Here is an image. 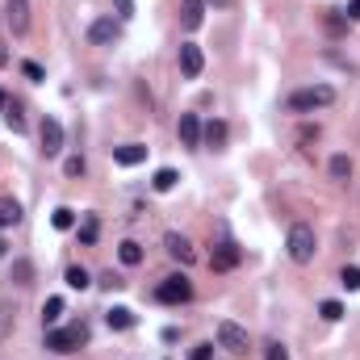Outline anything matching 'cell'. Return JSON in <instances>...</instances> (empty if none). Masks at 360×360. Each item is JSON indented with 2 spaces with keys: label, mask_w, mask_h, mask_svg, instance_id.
<instances>
[{
  "label": "cell",
  "mask_w": 360,
  "mask_h": 360,
  "mask_svg": "<svg viewBox=\"0 0 360 360\" xmlns=\"http://www.w3.org/2000/svg\"><path fill=\"white\" fill-rule=\"evenodd\" d=\"M285 252H289V260H294V264H310V260H315V252H319L315 226L294 222V226H289V239H285Z\"/></svg>",
  "instance_id": "1"
},
{
  "label": "cell",
  "mask_w": 360,
  "mask_h": 360,
  "mask_svg": "<svg viewBox=\"0 0 360 360\" xmlns=\"http://www.w3.org/2000/svg\"><path fill=\"white\" fill-rule=\"evenodd\" d=\"M331 101H336V88H331V84H310V88H298V92H289V109H294V113L327 109Z\"/></svg>",
  "instance_id": "2"
},
{
  "label": "cell",
  "mask_w": 360,
  "mask_h": 360,
  "mask_svg": "<svg viewBox=\"0 0 360 360\" xmlns=\"http://www.w3.org/2000/svg\"><path fill=\"white\" fill-rule=\"evenodd\" d=\"M155 298H159L164 306H180V302H189V298H193V281H189L185 273H172V277H164V281H159Z\"/></svg>",
  "instance_id": "3"
},
{
  "label": "cell",
  "mask_w": 360,
  "mask_h": 360,
  "mask_svg": "<svg viewBox=\"0 0 360 360\" xmlns=\"http://www.w3.org/2000/svg\"><path fill=\"white\" fill-rule=\"evenodd\" d=\"M84 340H88L84 323H80V327H63V331H46V348H50V352H59V357H63V352H75Z\"/></svg>",
  "instance_id": "4"
},
{
  "label": "cell",
  "mask_w": 360,
  "mask_h": 360,
  "mask_svg": "<svg viewBox=\"0 0 360 360\" xmlns=\"http://www.w3.org/2000/svg\"><path fill=\"white\" fill-rule=\"evenodd\" d=\"M218 344H222L226 352L243 357V352H247V331H243L239 323H231V319H226V323H218Z\"/></svg>",
  "instance_id": "5"
},
{
  "label": "cell",
  "mask_w": 360,
  "mask_h": 360,
  "mask_svg": "<svg viewBox=\"0 0 360 360\" xmlns=\"http://www.w3.org/2000/svg\"><path fill=\"white\" fill-rule=\"evenodd\" d=\"M117 34H122V25H117L113 17H96V21L88 25V42H92V46H109V42H117Z\"/></svg>",
  "instance_id": "6"
},
{
  "label": "cell",
  "mask_w": 360,
  "mask_h": 360,
  "mask_svg": "<svg viewBox=\"0 0 360 360\" xmlns=\"http://www.w3.org/2000/svg\"><path fill=\"white\" fill-rule=\"evenodd\" d=\"M201 67H206L201 46H197V42H180V71H185V80H197Z\"/></svg>",
  "instance_id": "7"
},
{
  "label": "cell",
  "mask_w": 360,
  "mask_h": 360,
  "mask_svg": "<svg viewBox=\"0 0 360 360\" xmlns=\"http://www.w3.org/2000/svg\"><path fill=\"white\" fill-rule=\"evenodd\" d=\"M38 138H42V155H59V151H63V126H59L55 117H42Z\"/></svg>",
  "instance_id": "8"
},
{
  "label": "cell",
  "mask_w": 360,
  "mask_h": 360,
  "mask_svg": "<svg viewBox=\"0 0 360 360\" xmlns=\"http://www.w3.org/2000/svg\"><path fill=\"white\" fill-rule=\"evenodd\" d=\"M164 247H168V256H172V260H180V264H193V260H197V247H193L185 235H176V231H172V235H164Z\"/></svg>",
  "instance_id": "9"
},
{
  "label": "cell",
  "mask_w": 360,
  "mask_h": 360,
  "mask_svg": "<svg viewBox=\"0 0 360 360\" xmlns=\"http://www.w3.org/2000/svg\"><path fill=\"white\" fill-rule=\"evenodd\" d=\"M176 134H180V143H185V147H201V117H197V113H180Z\"/></svg>",
  "instance_id": "10"
},
{
  "label": "cell",
  "mask_w": 360,
  "mask_h": 360,
  "mask_svg": "<svg viewBox=\"0 0 360 360\" xmlns=\"http://www.w3.org/2000/svg\"><path fill=\"white\" fill-rule=\"evenodd\" d=\"M201 21H206V0H180V25L201 29Z\"/></svg>",
  "instance_id": "11"
},
{
  "label": "cell",
  "mask_w": 360,
  "mask_h": 360,
  "mask_svg": "<svg viewBox=\"0 0 360 360\" xmlns=\"http://www.w3.org/2000/svg\"><path fill=\"white\" fill-rule=\"evenodd\" d=\"M143 159H147V147H143V143L113 147V164H122V168H134V164H143Z\"/></svg>",
  "instance_id": "12"
},
{
  "label": "cell",
  "mask_w": 360,
  "mask_h": 360,
  "mask_svg": "<svg viewBox=\"0 0 360 360\" xmlns=\"http://www.w3.org/2000/svg\"><path fill=\"white\" fill-rule=\"evenodd\" d=\"M210 264H214L218 273H226V268H235V264H239V247H235V243H218V247L210 252Z\"/></svg>",
  "instance_id": "13"
},
{
  "label": "cell",
  "mask_w": 360,
  "mask_h": 360,
  "mask_svg": "<svg viewBox=\"0 0 360 360\" xmlns=\"http://www.w3.org/2000/svg\"><path fill=\"white\" fill-rule=\"evenodd\" d=\"M8 25H13V34L29 29V4L25 0H8Z\"/></svg>",
  "instance_id": "14"
},
{
  "label": "cell",
  "mask_w": 360,
  "mask_h": 360,
  "mask_svg": "<svg viewBox=\"0 0 360 360\" xmlns=\"http://www.w3.org/2000/svg\"><path fill=\"white\" fill-rule=\"evenodd\" d=\"M105 323H109L113 331H130V327H134V310H130V306H113V310H105Z\"/></svg>",
  "instance_id": "15"
},
{
  "label": "cell",
  "mask_w": 360,
  "mask_h": 360,
  "mask_svg": "<svg viewBox=\"0 0 360 360\" xmlns=\"http://www.w3.org/2000/svg\"><path fill=\"white\" fill-rule=\"evenodd\" d=\"M201 143L206 147H222L226 143V122H206L201 126Z\"/></svg>",
  "instance_id": "16"
},
{
  "label": "cell",
  "mask_w": 360,
  "mask_h": 360,
  "mask_svg": "<svg viewBox=\"0 0 360 360\" xmlns=\"http://www.w3.org/2000/svg\"><path fill=\"white\" fill-rule=\"evenodd\" d=\"M17 222H21V206L13 197H0V231L4 226H17Z\"/></svg>",
  "instance_id": "17"
},
{
  "label": "cell",
  "mask_w": 360,
  "mask_h": 360,
  "mask_svg": "<svg viewBox=\"0 0 360 360\" xmlns=\"http://www.w3.org/2000/svg\"><path fill=\"white\" fill-rule=\"evenodd\" d=\"M176 180H180V176H176L172 168H159V172L151 176V189H155V193H172V189H176Z\"/></svg>",
  "instance_id": "18"
},
{
  "label": "cell",
  "mask_w": 360,
  "mask_h": 360,
  "mask_svg": "<svg viewBox=\"0 0 360 360\" xmlns=\"http://www.w3.org/2000/svg\"><path fill=\"white\" fill-rule=\"evenodd\" d=\"M117 256H122V264H126V268H134V264H143V247H138L134 239H126V243L117 247Z\"/></svg>",
  "instance_id": "19"
},
{
  "label": "cell",
  "mask_w": 360,
  "mask_h": 360,
  "mask_svg": "<svg viewBox=\"0 0 360 360\" xmlns=\"http://www.w3.org/2000/svg\"><path fill=\"white\" fill-rule=\"evenodd\" d=\"M327 168H331V180H348V176H352V159H348V155H331Z\"/></svg>",
  "instance_id": "20"
},
{
  "label": "cell",
  "mask_w": 360,
  "mask_h": 360,
  "mask_svg": "<svg viewBox=\"0 0 360 360\" xmlns=\"http://www.w3.org/2000/svg\"><path fill=\"white\" fill-rule=\"evenodd\" d=\"M50 226H55V231H71V226H75V210H67V206H59V210L50 214Z\"/></svg>",
  "instance_id": "21"
},
{
  "label": "cell",
  "mask_w": 360,
  "mask_h": 360,
  "mask_svg": "<svg viewBox=\"0 0 360 360\" xmlns=\"http://www.w3.org/2000/svg\"><path fill=\"white\" fill-rule=\"evenodd\" d=\"M4 122H8L17 134L25 130V113H21V105H17V101H8V105H4Z\"/></svg>",
  "instance_id": "22"
},
{
  "label": "cell",
  "mask_w": 360,
  "mask_h": 360,
  "mask_svg": "<svg viewBox=\"0 0 360 360\" xmlns=\"http://www.w3.org/2000/svg\"><path fill=\"white\" fill-rule=\"evenodd\" d=\"M59 319H63V298H50V302L42 306V323L50 327V323H59Z\"/></svg>",
  "instance_id": "23"
},
{
  "label": "cell",
  "mask_w": 360,
  "mask_h": 360,
  "mask_svg": "<svg viewBox=\"0 0 360 360\" xmlns=\"http://www.w3.org/2000/svg\"><path fill=\"white\" fill-rule=\"evenodd\" d=\"M96 231H101V222H96V214H88L80 226V243H96Z\"/></svg>",
  "instance_id": "24"
},
{
  "label": "cell",
  "mask_w": 360,
  "mask_h": 360,
  "mask_svg": "<svg viewBox=\"0 0 360 360\" xmlns=\"http://www.w3.org/2000/svg\"><path fill=\"white\" fill-rule=\"evenodd\" d=\"M13 281H17V285H29V281H34V264H29V260H17V264H13Z\"/></svg>",
  "instance_id": "25"
},
{
  "label": "cell",
  "mask_w": 360,
  "mask_h": 360,
  "mask_svg": "<svg viewBox=\"0 0 360 360\" xmlns=\"http://www.w3.org/2000/svg\"><path fill=\"white\" fill-rule=\"evenodd\" d=\"M67 285H71V289H88L92 281H88V273H84L80 264H71V268H67Z\"/></svg>",
  "instance_id": "26"
},
{
  "label": "cell",
  "mask_w": 360,
  "mask_h": 360,
  "mask_svg": "<svg viewBox=\"0 0 360 360\" xmlns=\"http://www.w3.org/2000/svg\"><path fill=\"white\" fill-rule=\"evenodd\" d=\"M319 315H323L327 323H340V319H344V306H340V302H323V306H319Z\"/></svg>",
  "instance_id": "27"
},
{
  "label": "cell",
  "mask_w": 360,
  "mask_h": 360,
  "mask_svg": "<svg viewBox=\"0 0 360 360\" xmlns=\"http://www.w3.org/2000/svg\"><path fill=\"white\" fill-rule=\"evenodd\" d=\"M340 285H344V289H360V268H352V264H348V268L340 273Z\"/></svg>",
  "instance_id": "28"
},
{
  "label": "cell",
  "mask_w": 360,
  "mask_h": 360,
  "mask_svg": "<svg viewBox=\"0 0 360 360\" xmlns=\"http://www.w3.org/2000/svg\"><path fill=\"white\" fill-rule=\"evenodd\" d=\"M63 176H84V155H67V164H63Z\"/></svg>",
  "instance_id": "29"
},
{
  "label": "cell",
  "mask_w": 360,
  "mask_h": 360,
  "mask_svg": "<svg viewBox=\"0 0 360 360\" xmlns=\"http://www.w3.org/2000/svg\"><path fill=\"white\" fill-rule=\"evenodd\" d=\"M101 285H105V289H122L126 281H122V277H117V273L109 268V273H101Z\"/></svg>",
  "instance_id": "30"
},
{
  "label": "cell",
  "mask_w": 360,
  "mask_h": 360,
  "mask_svg": "<svg viewBox=\"0 0 360 360\" xmlns=\"http://www.w3.org/2000/svg\"><path fill=\"white\" fill-rule=\"evenodd\" d=\"M189 360H214V344H197V348L189 352Z\"/></svg>",
  "instance_id": "31"
},
{
  "label": "cell",
  "mask_w": 360,
  "mask_h": 360,
  "mask_svg": "<svg viewBox=\"0 0 360 360\" xmlns=\"http://www.w3.org/2000/svg\"><path fill=\"white\" fill-rule=\"evenodd\" d=\"M117 17L130 21V17H134V0H117Z\"/></svg>",
  "instance_id": "32"
},
{
  "label": "cell",
  "mask_w": 360,
  "mask_h": 360,
  "mask_svg": "<svg viewBox=\"0 0 360 360\" xmlns=\"http://www.w3.org/2000/svg\"><path fill=\"white\" fill-rule=\"evenodd\" d=\"M268 360H289V352H285V344H273V348H268Z\"/></svg>",
  "instance_id": "33"
},
{
  "label": "cell",
  "mask_w": 360,
  "mask_h": 360,
  "mask_svg": "<svg viewBox=\"0 0 360 360\" xmlns=\"http://www.w3.org/2000/svg\"><path fill=\"white\" fill-rule=\"evenodd\" d=\"M21 71H25L29 80H42V67H38V63H21Z\"/></svg>",
  "instance_id": "34"
},
{
  "label": "cell",
  "mask_w": 360,
  "mask_h": 360,
  "mask_svg": "<svg viewBox=\"0 0 360 360\" xmlns=\"http://www.w3.org/2000/svg\"><path fill=\"white\" fill-rule=\"evenodd\" d=\"M348 17H352V21H360V0H352V4H348Z\"/></svg>",
  "instance_id": "35"
},
{
  "label": "cell",
  "mask_w": 360,
  "mask_h": 360,
  "mask_svg": "<svg viewBox=\"0 0 360 360\" xmlns=\"http://www.w3.org/2000/svg\"><path fill=\"white\" fill-rule=\"evenodd\" d=\"M4 105H8V92H4V88H0V109H4Z\"/></svg>",
  "instance_id": "36"
},
{
  "label": "cell",
  "mask_w": 360,
  "mask_h": 360,
  "mask_svg": "<svg viewBox=\"0 0 360 360\" xmlns=\"http://www.w3.org/2000/svg\"><path fill=\"white\" fill-rule=\"evenodd\" d=\"M4 252H8V243H4V239H0V260H4Z\"/></svg>",
  "instance_id": "37"
},
{
  "label": "cell",
  "mask_w": 360,
  "mask_h": 360,
  "mask_svg": "<svg viewBox=\"0 0 360 360\" xmlns=\"http://www.w3.org/2000/svg\"><path fill=\"white\" fill-rule=\"evenodd\" d=\"M4 63H8V55H4V50H0V67H4Z\"/></svg>",
  "instance_id": "38"
},
{
  "label": "cell",
  "mask_w": 360,
  "mask_h": 360,
  "mask_svg": "<svg viewBox=\"0 0 360 360\" xmlns=\"http://www.w3.org/2000/svg\"><path fill=\"white\" fill-rule=\"evenodd\" d=\"M214 4H226V0H214Z\"/></svg>",
  "instance_id": "39"
}]
</instances>
